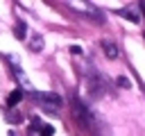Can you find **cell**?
<instances>
[{
  "label": "cell",
  "mask_w": 145,
  "mask_h": 136,
  "mask_svg": "<svg viewBox=\"0 0 145 136\" xmlns=\"http://www.w3.org/2000/svg\"><path fill=\"white\" fill-rule=\"evenodd\" d=\"M32 100L39 102L45 111H54V109H59V107L63 104V100H61L57 93H48V91H34V93H32Z\"/></svg>",
  "instance_id": "3957f363"
},
{
  "label": "cell",
  "mask_w": 145,
  "mask_h": 136,
  "mask_svg": "<svg viewBox=\"0 0 145 136\" xmlns=\"http://www.w3.org/2000/svg\"><path fill=\"white\" fill-rule=\"evenodd\" d=\"M41 136H52V125H45V127H41Z\"/></svg>",
  "instance_id": "9c48e42d"
},
{
  "label": "cell",
  "mask_w": 145,
  "mask_h": 136,
  "mask_svg": "<svg viewBox=\"0 0 145 136\" xmlns=\"http://www.w3.org/2000/svg\"><path fill=\"white\" fill-rule=\"evenodd\" d=\"M70 52H72V54H84V52H82V48H79V45H72V48H70Z\"/></svg>",
  "instance_id": "7c38bea8"
},
{
  "label": "cell",
  "mask_w": 145,
  "mask_h": 136,
  "mask_svg": "<svg viewBox=\"0 0 145 136\" xmlns=\"http://www.w3.org/2000/svg\"><path fill=\"white\" fill-rule=\"evenodd\" d=\"M100 48H102V52H104L109 59H118V54H120L118 45H116L113 41H109V39H102V41H100Z\"/></svg>",
  "instance_id": "277c9868"
},
{
  "label": "cell",
  "mask_w": 145,
  "mask_h": 136,
  "mask_svg": "<svg viewBox=\"0 0 145 136\" xmlns=\"http://www.w3.org/2000/svg\"><path fill=\"white\" fill-rule=\"evenodd\" d=\"M14 36H16V39H25V36H27V34H25V23H23V20H18V23L14 25Z\"/></svg>",
  "instance_id": "52a82bcc"
},
{
  "label": "cell",
  "mask_w": 145,
  "mask_h": 136,
  "mask_svg": "<svg viewBox=\"0 0 145 136\" xmlns=\"http://www.w3.org/2000/svg\"><path fill=\"white\" fill-rule=\"evenodd\" d=\"M118 86H122V88H129V79H127V77H118Z\"/></svg>",
  "instance_id": "30bf717a"
},
{
  "label": "cell",
  "mask_w": 145,
  "mask_h": 136,
  "mask_svg": "<svg viewBox=\"0 0 145 136\" xmlns=\"http://www.w3.org/2000/svg\"><path fill=\"white\" fill-rule=\"evenodd\" d=\"M29 50H32V52H41V50H43V36H41V34H34V36L29 39Z\"/></svg>",
  "instance_id": "5b68a950"
},
{
  "label": "cell",
  "mask_w": 145,
  "mask_h": 136,
  "mask_svg": "<svg viewBox=\"0 0 145 136\" xmlns=\"http://www.w3.org/2000/svg\"><path fill=\"white\" fill-rule=\"evenodd\" d=\"M20 100H23V91H20V88H16V91H11V93H9V97H7V107L11 109V107H16Z\"/></svg>",
  "instance_id": "8992f818"
},
{
  "label": "cell",
  "mask_w": 145,
  "mask_h": 136,
  "mask_svg": "<svg viewBox=\"0 0 145 136\" xmlns=\"http://www.w3.org/2000/svg\"><path fill=\"white\" fill-rule=\"evenodd\" d=\"M122 16H125V18H129L131 23H138V16H136L131 9H125V11H122Z\"/></svg>",
  "instance_id": "ba28073f"
},
{
  "label": "cell",
  "mask_w": 145,
  "mask_h": 136,
  "mask_svg": "<svg viewBox=\"0 0 145 136\" xmlns=\"http://www.w3.org/2000/svg\"><path fill=\"white\" fill-rule=\"evenodd\" d=\"M70 111H72V118H75V122L79 125V127H91V122H93V113H91V109L79 100V97H70Z\"/></svg>",
  "instance_id": "7a4b0ae2"
},
{
  "label": "cell",
  "mask_w": 145,
  "mask_h": 136,
  "mask_svg": "<svg viewBox=\"0 0 145 136\" xmlns=\"http://www.w3.org/2000/svg\"><path fill=\"white\" fill-rule=\"evenodd\" d=\"M39 127H41V120H39V118H32V127H29V129L34 131V129H39Z\"/></svg>",
  "instance_id": "8fae6325"
},
{
  "label": "cell",
  "mask_w": 145,
  "mask_h": 136,
  "mask_svg": "<svg viewBox=\"0 0 145 136\" xmlns=\"http://www.w3.org/2000/svg\"><path fill=\"white\" fill-rule=\"evenodd\" d=\"M140 7H143V11H145V2H143V5H140Z\"/></svg>",
  "instance_id": "5bb4252c"
},
{
  "label": "cell",
  "mask_w": 145,
  "mask_h": 136,
  "mask_svg": "<svg viewBox=\"0 0 145 136\" xmlns=\"http://www.w3.org/2000/svg\"><path fill=\"white\" fill-rule=\"evenodd\" d=\"M9 120H20V113H9Z\"/></svg>",
  "instance_id": "4fadbf2b"
},
{
  "label": "cell",
  "mask_w": 145,
  "mask_h": 136,
  "mask_svg": "<svg viewBox=\"0 0 145 136\" xmlns=\"http://www.w3.org/2000/svg\"><path fill=\"white\" fill-rule=\"evenodd\" d=\"M86 86H88V93H91L93 100L104 97V95L109 93V84H106V79H104L97 70H93V68H91V73H88V77H86Z\"/></svg>",
  "instance_id": "6da1fadb"
}]
</instances>
